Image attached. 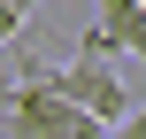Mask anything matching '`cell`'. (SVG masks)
<instances>
[{"label": "cell", "instance_id": "1", "mask_svg": "<svg viewBox=\"0 0 146 139\" xmlns=\"http://www.w3.org/2000/svg\"><path fill=\"white\" fill-rule=\"evenodd\" d=\"M62 101H77L85 116H100V124H115L123 108H131V85L115 77V62H100V54H77V62H62V70H38Z\"/></svg>", "mask_w": 146, "mask_h": 139}, {"label": "cell", "instance_id": "2", "mask_svg": "<svg viewBox=\"0 0 146 139\" xmlns=\"http://www.w3.org/2000/svg\"><path fill=\"white\" fill-rule=\"evenodd\" d=\"M92 8H100V23L85 31L77 54H100V62L139 54V62H146V0H92Z\"/></svg>", "mask_w": 146, "mask_h": 139}, {"label": "cell", "instance_id": "3", "mask_svg": "<svg viewBox=\"0 0 146 139\" xmlns=\"http://www.w3.org/2000/svg\"><path fill=\"white\" fill-rule=\"evenodd\" d=\"M23 23H31V0H0V46H15Z\"/></svg>", "mask_w": 146, "mask_h": 139}, {"label": "cell", "instance_id": "4", "mask_svg": "<svg viewBox=\"0 0 146 139\" xmlns=\"http://www.w3.org/2000/svg\"><path fill=\"white\" fill-rule=\"evenodd\" d=\"M100 139H146V108H123V116H115Z\"/></svg>", "mask_w": 146, "mask_h": 139}, {"label": "cell", "instance_id": "5", "mask_svg": "<svg viewBox=\"0 0 146 139\" xmlns=\"http://www.w3.org/2000/svg\"><path fill=\"white\" fill-rule=\"evenodd\" d=\"M8 139H54V132H38V124H23V116H8Z\"/></svg>", "mask_w": 146, "mask_h": 139}]
</instances>
